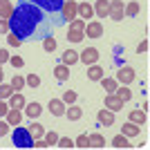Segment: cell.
I'll list each match as a JSON object with an SVG mask.
<instances>
[{"label":"cell","instance_id":"obj_1","mask_svg":"<svg viewBox=\"0 0 150 150\" xmlns=\"http://www.w3.org/2000/svg\"><path fill=\"white\" fill-rule=\"evenodd\" d=\"M61 13H47L40 7L23 0L18 7H13L9 16V31L16 34L20 40H43L45 36H54V31L63 25Z\"/></svg>","mask_w":150,"mask_h":150},{"label":"cell","instance_id":"obj_2","mask_svg":"<svg viewBox=\"0 0 150 150\" xmlns=\"http://www.w3.org/2000/svg\"><path fill=\"white\" fill-rule=\"evenodd\" d=\"M11 141L16 148H31L34 146V137L29 134V130L27 128H18V125H16V130L11 134Z\"/></svg>","mask_w":150,"mask_h":150},{"label":"cell","instance_id":"obj_3","mask_svg":"<svg viewBox=\"0 0 150 150\" xmlns=\"http://www.w3.org/2000/svg\"><path fill=\"white\" fill-rule=\"evenodd\" d=\"M61 16H63V20H65V23L79 18V2H74V0H63Z\"/></svg>","mask_w":150,"mask_h":150},{"label":"cell","instance_id":"obj_4","mask_svg":"<svg viewBox=\"0 0 150 150\" xmlns=\"http://www.w3.org/2000/svg\"><path fill=\"white\" fill-rule=\"evenodd\" d=\"M27 2L40 7L47 13H61V7H63V0H27Z\"/></svg>","mask_w":150,"mask_h":150},{"label":"cell","instance_id":"obj_5","mask_svg":"<svg viewBox=\"0 0 150 150\" xmlns=\"http://www.w3.org/2000/svg\"><path fill=\"white\" fill-rule=\"evenodd\" d=\"M123 7H125V2H123V0H110V11H108V18H112L114 23L123 20V18H125Z\"/></svg>","mask_w":150,"mask_h":150},{"label":"cell","instance_id":"obj_6","mask_svg":"<svg viewBox=\"0 0 150 150\" xmlns=\"http://www.w3.org/2000/svg\"><path fill=\"white\" fill-rule=\"evenodd\" d=\"M114 79H117V83H123V85H130V83L134 81V79H137V74H134V69H132V67L123 65V67H121L119 72H117V76H114Z\"/></svg>","mask_w":150,"mask_h":150},{"label":"cell","instance_id":"obj_7","mask_svg":"<svg viewBox=\"0 0 150 150\" xmlns=\"http://www.w3.org/2000/svg\"><path fill=\"white\" fill-rule=\"evenodd\" d=\"M83 34H85L88 38H101L103 36V25H101L99 20H90V23H85Z\"/></svg>","mask_w":150,"mask_h":150},{"label":"cell","instance_id":"obj_8","mask_svg":"<svg viewBox=\"0 0 150 150\" xmlns=\"http://www.w3.org/2000/svg\"><path fill=\"white\" fill-rule=\"evenodd\" d=\"M79 61H83L85 65H94L99 61V50L96 47H85V50L79 54Z\"/></svg>","mask_w":150,"mask_h":150},{"label":"cell","instance_id":"obj_9","mask_svg":"<svg viewBox=\"0 0 150 150\" xmlns=\"http://www.w3.org/2000/svg\"><path fill=\"white\" fill-rule=\"evenodd\" d=\"M96 119H99V125L110 128V125H114V112H112V110H108V108H103V110H99Z\"/></svg>","mask_w":150,"mask_h":150},{"label":"cell","instance_id":"obj_10","mask_svg":"<svg viewBox=\"0 0 150 150\" xmlns=\"http://www.w3.org/2000/svg\"><path fill=\"white\" fill-rule=\"evenodd\" d=\"M105 108L108 110H112V112H119V110H123V101L117 96V94H105Z\"/></svg>","mask_w":150,"mask_h":150},{"label":"cell","instance_id":"obj_11","mask_svg":"<svg viewBox=\"0 0 150 150\" xmlns=\"http://www.w3.org/2000/svg\"><path fill=\"white\" fill-rule=\"evenodd\" d=\"M92 9H94V13H96L99 18H105L108 11H110V0H96Z\"/></svg>","mask_w":150,"mask_h":150},{"label":"cell","instance_id":"obj_12","mask_svg":"<svg viewBox=\"0 0 150 150\" xmlns=\"http://www.w3.org/2000/svg\"><path fill=\"white\" fill-rule=\"evenodd\" d=\"M50 112L54 117H65V103H63V99H52L50 101Z\"/></svg>","mask_w":150,"mask_h":150},{"label":"cell","instance_id":"obj_13","mask_svg":"<svg viewBox=\"0 0 150 150\" xmlns=\"http://www.w3.org/2000/svg\"><path fill=\"white\" fill-rule=\"evenodd\" d=\"M5 119H7L9 125H20V121H23V112L16 110V108H9V112L5 114Z\"/></svg>","mask_w":150,"mask_h":150},{"label":"cell","instance_id":"obj_14","mask_svg":"<svg viewBox=\"0 0 150 150\" xmlns=\"http://www.w3.org/2000/svg\"><path fill=\"white\" fill-rule=\"evenodd\" d=\"M54 76H56V81L65 83V81L69 79V65H65V63L56 65V67H54Z\"/></svg>","mask_w":150,"mask_h":150},{"label":"cell","instance_id":"obj_15","mask_svg":"<svg viewBox=\"0 0 150 150\" xmlns=\"http://www.w3.org/2000/svg\"><path fill=\"white\" fill-rule=\"evenodd\" d=\"M92 16H94V9H92V5H90L88 0H85V2H79V18H83L88 23V18H92Z\"/></svg>","mask_w":150,"mask_h":150},{"label":"cell","instance_id":"obj_16","mask_svg":"<svg viewBox=\"0 0 150 150\" xmlns=\"http://www.w3.org/2000/svg\"><path fill=\"white\" fill-rule=\"evenodd\" d=\"M40 112H43V108H40V103H25V114L29 117V119H38L40 117Z\"/></svg>","mask_w":150,"mask_h":150},{"label":"cell","instance_id":"obj_17","mask_svg":"<svg viewBox=\"0 0 150 150\" xmlns=\"http://www.w3.org/2000/svg\"><path fill=\"white\" fill-rule=\"evenodd\" d=\"M139 132H141V128H139L137 123H132V121L121 125V134H125V137H137Z\"/></svg>","mask_w":150,"mask_h":150},{"label":"cell","instance_id":"obj_18","mask_svg":"<svg viewBox=\"0 0 150 150\" xmlns=\"http://www.w3.org/2000/svg\"><path fill=\"white\" fill-rule=\"evenodd\" d=\"M25 96L20 92H11V96H9V108H16V110H20V108H25Z\"/></svg>","mask_w":150,"mask_h":150},{"label":"cell","instance_id":"obj_19","mask_svg":"<svg viewBox=\"0 0 150 150\" xmlns=\"http://www.w3.org/2000/svg\"><path fill=\"white\" fill-rule=\"evenodd\" d=\"M65 117H67L69 121H79L83 117V110H81V108H76L74 103H72L69 108H65Z\"/></svg>","mask_w":150,"mask_h":150},{"label":"cell","instance_id":"obj_20","mask_svg":"<svg viewBox=\"0 0 150 150\" xmlns=\"http://www.w3.org/2000/svg\"><path fill=\"white\" fill-rule=\"evenodd\" d=\"M11 13H13V5L9 2V0H0V18L9 20Z\"/></svg>","mask_w":150,"mask_h":150},{"label":"cell","instance_id":"obj_21","mask_svg":"<svg viewBox=\"0 0 150 150\" xmlns=\"http://www.w3.org/2000/svg\"><path fill=\"white\" fill-rule=\"evenodd\" d=\"M88 79L90 81H101V79H103V69H101L96 63L88 67Z\"/></svg>","mask_w":150,"mask_h":150},{"label":"cell","instance_id":"obj_22","mask_svg":"<svg viewBox=\"0 0 150 150\" xmlns=\"http://www.w3.org/2000/svg\"><path fill=\"white\" fill-rule=\"evenodd\" d=\"M114 94H117V96H119L123 103H128V101L132 99V90L128 88V85H121V88H117V90H114Z\"/></svg>","mask_w":150,"mask_h":150},{"label":"cell","instance_id":"obj_23","mask_svg":"<svg viewBox=\"0 0 150 150\" xmlns=\"http://www.w3.org/2000/svg\"><path fill=\"white\" fill-rule=\"evenodd\" d=\"M101 85H103V90H105V94H112L114 90L119 88V83H117V79H101Z\"/></svg>","mask_w":150,"mask_h":150},{"label":"cell","instance_id":"obj_24","mask_svg":"<svg viewBox=\"0 0 150 150\" xmlns=\"http://www.w3.org/2000/svg\"><path fill=\"white\" fill-rule=\"evenodd\" d=\"M27 130H29V134H31V137H34V139H40V137H43V134H45V128H43V125H40V123H36V121H34V119H31V125H29V128H27Z\"/></svg>","mask_w":150,"mask_h":150},{"label":"cell","instance_id":"obj_25","mask_svg":"<svg viewBox=\"0 0 150 150\" xmlns=\"http://www.w3.org/2000/svg\"><path fill=\"white\" fill-rule=\"evenodd\" d=\"M130 121L137 125H144L146 123V110H132L130 112Z\"/></svg>","mask_w":150,"mask_h":150},{"label":"cell","instance_id":"obj_26","mask_svg":"<svg viewBox=\"0 0 150 150\" xmlns=\"http://www.w3.org/2000/svg\"><path fill=\"white\" fill-rule=\"evenodd\" d=\"M112 146H114V148H132V144L128 141L125 134H117V137L112 139Z\"/></svg>","mask_w":150,"mask_h":150},{"label":"cell","instance_id":"obj_27","mask_svg":"<svg viewBox=\"0 0 150 150\" xmlns=\"http://www.w3.org/2000/svg\"><path fill=\"white\" fill-rule=\"evenodd\" d=\"M103 146H105V139H103V134H99V132L90 134V148H103Z\"/></svg>","mask_w":150,"mask_h":150},{"label":"cell","instance_id":"obj_28","mask_svg":"<svg viewBox=\"0 0 150 150\" xmlns=\"http://www.w3.org/2000/svg\"><path fill=\"white\" fill-rule=\"evenodd\" d=\"M76 61H79V52H74V50H67L65 54H63V61H61V63H65V65H74Z\"/></svg>","mask_w":150,"mask_h":150},{"label":"cell","instance_id":"obj_29","mask_svg":"<svg viewBox=\"0 0 150 150\" xmlns=\"http://www.w3.org/2000/svg\"><path fill=\"white\" fill-rule=\"evenodd\" d=\"M25 88V79L20 74H13V79H11V90L13 92H20V90Z\"/></svg>","mask_w":150,"mask_h":150},{"label":"cell","instance_id":"obj_30","mask_svg":"<svg viewBox=\"0 0 150 150\" xmlns=\"http://www.w3.org/2000/svg\"><path fill=\"white\" fill-rule=\"evenodd\" d=\"M43 50L52 54V52L56 50V38H54V36H45L43 38Z\"/></svg>","mask_w":150,"mask_h":150},{"label":"cell","instance_id":"obj_31","mask_svg":"<svg viewBox=\"0 0 150 150\" xmlns=\"http://www.w3.org/2000/svg\"><path fill=\"white\" fill-rule=\"evenodd\" d=\"M83 38H85V34H83V31H76V29H69V34H67L69 43H81Z\"/></svg>","mask_w":150,"mask_h":150},{"label":"cell","instance_id":"obj_32","mask_svg":"<svg viewBox=\"0 0 150 150\" xmlns=\"http://www.w3.org/2000/svg\"><path fill=\"white\" fill-rule=\"evenodd\" d=\"M63 103H65V105L76 103V92L74 90H65V92H63Z\"/></svg>","mask_w":150,"mask_h":150},{"label":"cell","instance_id":"obj_33","mask_svg":"<svg viewBox=\"0 0 150 150\" xmlns=\"http://www.w3.org/2000/svg\"><path fill=\"white\" fill-rule=\"evenodd\" d=\"M74 146L76 148H90V137L88 134H79V137L74 139Z\"/></svg>","mask_w":150,"mask_h":150},{"label":"cell","instance_id":"obj_34","mask_svg":"<svg viewBox=\"0 0 150 150\" xmlns=\"http://www.w3.org/2000/svg\"><path fill=\"white\" fill-rule=\"evenodd\" d=\"M123 13H125V16H137V13H139V5H137V2H128V5L123 7Z\"/></svg>","mask_w":150,"mask_h":150},{"label":"cell","instance_id":"obj_35","mask_svg":"<svg viewBox=\"0 0 150 150\" xmlns=\"http://www.w3.org/2000/svg\"><path fill=\"white\" fill-rule=\"evenodd\" d=\"M43 139L47 141V146L52 148V146H56V141H58V134H56L54 130H50V132H45V134H43Z\"/></svg>","mask_w":150,"mask_h":150},{"label":"cell","instance_id":"obj_36","mask_svg":"<svg viewBox=\"0 0 150 150\" xmlns=\"http://www.w3.org/2000/svg\"><path fill=\"white\" fill-rule=\"evenodd\" d=\"M11 85H5V83H0V101H7L9 96H11Z\"/></svg>","mask_w":150,"mask_h":150},{"label":"cell","instance_id":"obj_37","mask_svg":"<svg viewBox=\"0 0 150 150\" xmlns=\"http://www.w3.org/2000/svg\"><path fill=\"white\" fill-rule=\"evenodd\" d=\"M69 29L83 31V29H85V20H83V18H74V20H69Z\"/></svg>","mask_w":150,"mask_h":150},{"label":"cell","instance_id":"obj_38","mask_svg":"<svg viewBox=\"0 0 150 150\" xmlns=\"http://www.w3.org/2000/svg\"><path fill=\"white\" fill-rule=\"evenodd\" d=\"M25 85H29V88H38V85H40V76H38V74H29L25 79Z\"/></svg>","mask_w":150,"mask_h":150},{"label":"cell","instance_id":"obj_39","mask_svg":"<svg viewBox=\"0 0 150 150\" xmlns=\"http://www.w3.org/2000/svg\"><path fill=\"white\" fill-rule=\"evenodd\" d=\"M56 146H58V148H74V141H72L69 137H58Z\"/></svg>","mask_w":150,"mask_h":150},{"label":"cell","instance_id":"obj_40","mask_svg":"<svg viewBox=\"0 0 150 150\" xmlns=\"http://www.w3.org/2000/svg\"><path fill=\"white\" fill-rule=\"evenodd\" d=\"M7 43L11 45V47H20V43H23V40H20L16 34H11V31H9V34H7Z\"/></svg>","mask_w":150,"mask_h":150},{"label":"cell","instance_id":"obj_41","mask_svg":"<svg viewBox=\"0 0 150 150\" xmlns=\"http://www.w3.org/2000/svg\"><path fill=\"white\" fill-rule=\"evenodd\" d=\"M9 63H11V65H13L16 69H20L23 65H25V61H23L20 56H9Z\"/></svg>","mask_w":150,"mask_h":150},{"label":"cell","instance_id":"obj_42","mask_svg":"<svg viewBox=\"0 0 150 150\" xmlns=\"http://www.w3.org/2000/svg\"><path fill=\"white\" fill-rule=\"evenodd\" d=\"M0 34H2V36H7V34H9V20L0 18Z\"/></svg>","mask_w":150,"mask_h":150},{"label":"cell","instance_id":"obj_43","mask_svg":"<svg viewBox=\"0 0 150 150\" xmlns=\"http://www.w3.org/2000/svg\"><path fill=\"white\" fill-rule=\"evenodd\" d=\"M9 130H11V125L7 123V119H5V121H0V137H5Z\"/></svg>","mask_w":150,"mask_h":150},{"label":"cell","instance_id":"obj_44","mask_svg":"<svg viewBox=\"0 0 150 150\" xmlns=\"http://www.w3.org/2000/svg\"><path fill=\"white\" fill-rule=\"evenodd\" d=\"M31 148H50V146H47V141L40 137V139H34V146H31Z\"/></svg>","mask_w":150,"mask_h":150},{"label":"cell","instance_id":"obj_45","mask_svg":"<svg viewBox=\"0 0 150 150\" xmlns=\"http://www.w3.org/2000/svg\"><path fill=\"white\" fill-rule=\"evenodd\" d=\"M146 52H148V40H141V43H139V47H137V54H146Z\"/></svg>","mask_w":150,"mask_h":150},{"label":"cell","instance_id":"obj_46","mask_svg":"<svg viewBox=\"0 0 150 150\" xmlns=\"http://www.w3.org/2000/svg\"><path fill=\"white\" fill-rule=\"evenodd\" d=\"M7 112H9V103H7V101H0V117H5Z\"/></svg>","mask_w":150,"mask_h":150},{"label":"cell","instance_id":"obj_47","mask_svg":"<svg viewBox=\"0 0 150 150\" xmlns=\"http://www.w3.org/2000/svg\"><path fill=\"white\" fill-rule=\"evenodd\" d=\"M9 61V54H7V50H0V65L2 63H7Z\"/></svg>","mask_w":150,"mask_h":150},{"label":"cell","instance_id":"obj_48","mask_svg":"<svg viewBox=\"0 0 150 150\" xmlns=\"http://www.w3.org/2000/svg\"><path fill=\"white\" fill-rule=\"evenodd\" d=\"M0 83H2V65H0Z\"/></svg>","mask_w":150,"mask_h":150},{"label":"cell","instance_id":"obj_49","mask_svg":"<svg viewBox=\"0 0 150 150\" xmlns=\"http://www.w3.org/2000/svg\"><path fill=\"white\" fill-rule=\"evenodd\" d=\"M81 2H85V0H81Z\"/></svg>","mask_w":150,"mask_h":150},{"label":"cell","instance_id":"obj_50","mask_svg":"<svg viewBox=\"0 0 150 150\" xmlns=\"http://www.w3.org/2000/svg\"><path fill=\"white\" fill-rule=\"evenodd\" d=\"M20 2H23V0H20Z\"/></svg>","mask_w":150,"mask_h":150}]
</instances>
